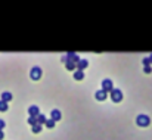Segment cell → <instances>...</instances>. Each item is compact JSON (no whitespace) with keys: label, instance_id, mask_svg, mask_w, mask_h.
<instances>
[{"label":"cell","instance_id":"obj_1","mask_svg":"<svg viewBox=\"0 0 152 140\" xmlns=\"http://www.w3.org/2000/svg\"><path fill=\"white\" fill-rule=\"evenodd\" d=\"M136 124H137L139 127H148V125L151 124V118H149L148 115H145V114H140V115H137V118H136Z\"/></svg>","mask_w":152,"mask_h":140},{"label":"cell","instance_id":"obj_2","mask_svg":"<svg viewBox=\"0 0 152 140\" xmlns=\"http://www.w3.org/2000/svg\"><path fill=\"white\" fill-rule=\"evenodd\" d=\"M42 75H43V71H42L40 66H33V68H31V71H30V77H31V80L39 81V80L42 78Z\"/></svg>","mask_w":152,"mask_h":140},{"label":"cell","instance_id":"obj_3","mask_svg":"<svg viewBox=\"0 0 152 140\" xmlns=\"http://www.w3.org/2000/svg\"><path fill=\"white\" fill-rule=\"evenodd\" d=\"M111 100L115 102V103H120V102L123 100V91H121L120 89H114V90L111 91Z\"/></svg>","mask_w":152,"mask_h":140},{"label":"cell","instance_id":"obj_4","mask_svg":"<svg viewBox=\"0 0 152 140\" xmlns=\"http://www.w3.org/2000/svg\"><path fill=\"white\" fill-rule=\"evenodd\" d=\"M102 90H105L106 93H108V91L111 93V91L114 90V84H112V81H111L109 78H105V80L102 81Z\"/></svg>","mask_w":152,"mask_h":140},{"label":"cell","instance_id":"obj_5","mask_svg":"<svg viewBox=\"0 0 152 140\" xmlns=\"http://www.w3.org/2000/svg\"><path fill=\"white\" fill-rule=\"evenodd\" d=\"M95 97H96V100H99V102H103L106 97H108V93L105 91V90H96V93H95Z\"/></svg>","mask_w":152,"mask_h":140},{"label":"cell","instance_id":"obj_6","mask_svg":"<svg viewBox=\"0 0 152 140\" xmlns=\"http://www.w3.org/2000/svg\"><path fill=\"white\" fill-rule=\"evenodd\" d=\"M67 58H68V61L74 62L75 65H77V64H78V62L81 61V58H80V56H78L77 53H74V52H68V53H67Z\"/></svg>","mask_w":152,"mask_h":140},{"label":"cell","instance_id":"obj_7","mask_svg":"<svg viewBox=\"0 0 152 140\" xmlns=\"http://www.w3.org/2000/svg\"><path fill=\"white\" fill-rule=\"evenodd\" d=\"M28 114H30V116H39L40 115V108L37 105H31L28 108Z\"/></svg>","mask_w":152,"mask_h":140},{"label":"cell","instance_id":"obj_8","mask_svg":"<svg viewBox=\"0 0 152 140\" xmlns=\"http://www.w3.org/2000/svg\"><path fill=\"white\" fill-rule=\"evenodd\" d=\"M50 118L56 122V121H61V118H62V114H61V111L59 109H53L52 112H50Z\"/></svg>","mask_w":152,"mask_h":140},{"label":"cell","instance_id":"obj_9","mask_svg":"<svg viewBox=\"0 0 152 140\" xmlns=\"http://www.w3.org/2000/svg\"><path fill=\"white\" fill-rule=\"evenodd\" d=\"M87 66H89V61H87V59H81V61L77 64V69H78V71H83V72H84V69H86Z\"/></svg>","mask_w":152,"mask_h":140},{"label":"cell","instance_id":"obj_10","mask_svg":"<svg viewBox=\"0 0 152 140\" xmlns=\"http://www.w3.org/2000/svg\"><path fill=\"white\" fill-rule=\"evenodd\" d=\"M14 99V96H12V93H9V91H3L2 93V99H0V100H3V102H11Z\"/></svg>","mask_w":152,"mask_h":140},{"label":"cell","instance_id":"obj_11","mask_svg":"<svg viewBox=\"0 0 152 140\" xmlns=\"http://www.w3.org/2000/svg\"><path fill=\"white\" fill-rule=\"evenodd\" d=\"M65 68H67L68 71H77V65H75L74 62H71V61H68V62L65 64Z\"/></svg>","mask_w":152,"mask_h":140},{"label":"cell","instance_id":"obj_12","mask_svg":"<svg viewBox=\"0 0 152 140\" xmlns=\"http://www.w3.org/2000/svg\"><path fill=\"white\" fill-rule=\"evenodd\" d=\"M74 78H75L77 81H81V80L84 78V72H83V71H78V69L74 71Z\"/></svg>","mask_w":152,"mask_h":140},{"label":"cell","instance_id":"obj_13","mask_svg":"<svg viewBox=\"0 0 152 140\" xmlns=\"http://www.w3.org/2000/svg\"><path fill=\"white\" fill-rule=\"evenodd\" d=\"M46 121H47V118L43 115V114H40L39 116H37V124H40V125H43V124H46Z\"/></svg>","mask_w":152,"mask_h":140},{"label":"cell","instance_id":"obj_14","mask_svg":"<svg viewBox=\"0 0 152 140\" xmlns=\"http://www.w3.org/2000/svg\"><path fill=\"white\" fill-rule=\"evenodd\" d=\"M8 103L6 102H3V100H0V112H6L8 111Z\"/></svg>","mask_w":152,"mask_h":140},{"label":"cell","instance_id":"obj_15","mask_svg":"<svg viewBox=\"0 0 152 140\" xmlns=\"http://www.w3.org/2000/svg\"><path fill=\"white\" fill-rule=\"evenodd\" d=\"M42 128H43V127H42V125H40V124H36V125H34V127H33V128H31V131H33V133H34V134H39V133H40V131H42Z\"/></svg>","mask_w":152,"mask_h":140},{"label":"cell","instance_id":"obj_16","mask_svg":"<svg viewBox=\"0 0 152 140\" xmlns=\"http://www.w3.org/2000/svg\"><path fill=\"white\" fill-rule=\"evenodd\" d=\"M47 128H53L55 127V121L52 119V118H47V121H46V124H44Z\"/></svg>","mask_w":152,"mask_h":140},{"label":"cell","instance_id":"obj_17","mask_svg":"<svg viewBox=\"0 0 152 140\" xmlns=\"http://www.w3.org/2000/svg\"><path fill=\"white\" fill-rule=\"evenodd\" d=\"M28 124L34 127L37 124V116H28Z\"/></svg>","mask_w":152,"mask_h":140},{"label":"cell","instance_id":"obj_18","mask_svg":"<svg viewBox=\"0 0 152 140\" xmlns=\"http://www.w3.org/2000/svg\"><path fill=\"white\" fill-rule=\"evenodd\" d=\"M142 64H143L145 66H151V61H149V56L143 58V59H142Z\"/></svg>","mask_w":152,"mask_h":140},{"label":"cell","instance_id":"obj_19","mask_svg":"<svg viewBox=\"0 0 152 140\" xmlns=\"http://www.w3.org/2000/svg\"><path fill=\"white\" fill-rule=\"evenodd\" d=\"M143 72L145 74H151L152 72V66H143Z\"/></svg>","mask_w":152,"mask_h":140},{"label":"cell","instance_id":"obj_20","mask_svg":"<svg viewBox=\"0 0 152 140\" xmlns=\"http://www.w3.org/2000/svg\"><path fill=\"white\" fill-rule=\"evenodd\" d=\"M5 125H6V122L3 121V119H0V130L3 131V128H5Z\"/></svg>","mask_w":152,"mask_h":140},{"label":"cell","instance_id":"obj_21","mask_svg":"<svg viewBox=\"0 0 152 140\" xmlns=\"http://www.w3.org/2000/svg\"><path fill=\"white\" fill-rule=\"evenodd\" d=\"M61 61H62L64 64H67V62H68V58H67V56H62V58H61Z\"/></svg>","mask_w":152,"mask_h":140},{"label":"cell","instance_id":"obj_22","mask_svg":"<svg viewBox=\"0 0 152 140\" xmlns=\"http://www.w3.org/2000/svg\"><path fill=\"white\" fill-rule=\"evenodd\" d=\"M3 139H5V133L0 130V140H3Z\"/></svg>","mask_w":152,"mask_h":140},{"label":"cell","instance_id":"obj_23","mask_svg":"<svg viewBox=\"0 0 152 140\" xmlns=\"http://www.w3.org/2000/svg\"><path fill=\"white\" fill-rule=\"evenodd\" d=\"M149 61H151V65H152V53L149 55Z\"/></svg>","mask_w":152,"mask_h":140}]
</instances>
